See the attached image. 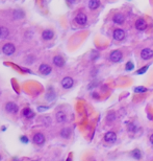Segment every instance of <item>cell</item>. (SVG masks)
Returning a JSON list of instances; mask_svg holds the SVG:
<instances>
[{"mask_svg": "<svg viewBox=\"0 0 153 161\" xmlns=\"http://www.w3.org/2000/svg\"><path fill=\"white\" fill-rule=\"evenodd\" d=\"M9 32L7 28L2 27V26L0 27V39H5V38L9 36Z\"/></svg>", "mask_w": 153, "mask_h": 161, "instance_id": "obj_18", "label": "cell"}, {"mask_svg": "<svg viewBox=\"0 0 153 161\" xmlns=\"http://www.w3.org/2000/svg\"><path fill=\"white\" fill-rule=\"evenodd\" d=\"M21 141H22V142H24V143H27L28 142L27 137H26V136H22V137H21Z\"/></svg>", "mask_w": 153, "mask_h": 161, "instance_id": "obj_28", "label": "cell"}, {"mask_svg": "<svg viewBox=\"0 0 153 161\" xmlns=\"http://www.w3.org/2000/svg\"><path fill=\"white\" fill-rule=\"evenodd\" d=\"M112 21H114L116 24H123L124 21H125V17L122 14H116L112 17Z\"/></svg>", "mask_w": 153, "mask_h": 161, "instance_id": "obj_14", "label": "cell"}, {"mask_svg": "<svg viewBox=\"0 0 153 161\" xmlns=\"http://www.w3.org/2000/svg\"><path fill=\"white\" fill-rule=\"evenodd\" d=\"M33 112H32V110L31 109H29V108H25L24 110H23V116L24 117H26V118H31V117H33Z\"/></svg>", "mask_w": 153, "mask_h": 161, "instance_id": "obj_17", "label": "cell"}, {"mask_svg": "<svg viewBox=\"0 0 153 161\" xmlns=\"http://www.w3.org/2000/svg\"><path fill=\"white\" fill-rule=\"evenodd\" d=\"M131 155H132V157L135 159H141V157H142V153H141V151H139V149L133 150L132 152H131Z\"/></svg>", "mask_w": 153, "mask_h": 161, "instance_id": "obj_19", "label": "cell"}, {"mask_svg": "<svg viewBox=\"0 0 153 161\" xmlns=\"http://www.w3.org/2000/svg\"><path fill=\"white\" fill-rule=\"evenodd\" d=\"M129 130L132 132H135V130H137V126H134V124H129Z\"/></svg>", "mask_w": 153, "mask_h": 161, "instance_id": "obj_26", "label": "cell"}, {"mask_svg": "<svg viewBox=\"0 0 153 161\" xmlns=\"http://www.w3.org/2000/svg\"><path fill=\"white\" fill-rule=\"evenodd\" d=\"M66 119H67L66 114H65L64 112L60 111V112L56 113V120H57V122H60V124H64V122L66 121Z\"/></svg>", "mask_w": 153, "mask_h": 161, "instance_id": "obj_15", "label": "cell"}, {"mask_svg": "<svg viewBox=\"0 0 153 161\" xmlns=\"http://www.w3.org/2000/svg\"><path fill=\"white\" fill-rule=\"evenodd\" d=\"M24 17V13L20 9H17V11L14 12V18L15 19H22Z\"/></svg>", "mask_w": 153, "mask_h": 161, "instance_id": "obj_21", "label": "cell"}, {"mask_svg": "<svg viewBox=\"0 0 153 161\" xmlns=\"http://www.w3.org/2000/svg\"><path fill=\"white\" fill-rule=\"evenodd\" d=\"M104 140L107 143H115L117 141V135L115 132L110 131L104 135Z\"/></svg>", "mask_w": 153, "mask_h": 161, "instance_id": "obj_3", "label": "cell"}, {"mask_svg": "<svg viewBox=\"0 0 153 161\" xmlns=\"http://www.w3.org/2000/svg\"><path fill=\"white\" fill-rule=\"evenodd\" d=\"M67 1H68V3L69 4H72V3H74L76 1V0H67Z\"/></svg>", "mask_w": 153, "mask_h": 161, "instance_id": "obj_30", "label": "cell"}, {"mask_svg": "<svg viewBox=\"0 0 153 161\" xmlns=\"http://www.w3.org/2000/svg\"><path fill=\"white\" fill-rule=\"evenodd\" d=\"M97 84H98V83H97V80H95V83H94V82H93V83H92V84H90V85H89V87H88V88H89V89H92V88H95V87H96V86H97Z\"/></svg>", "mask_w": 153, "mask_h": 161, "instance_id": "obj_27", "label": "cell"}, {"mask_svg": "<svg viewBox=\"0 0 153 161\" xmlns=\"http://www.w3.org/2000/svg\"><path fill=\"white\" fill-rule=\"evenodd\" d=\"M135 27H137V29H139V30H145L147 27L146 21L142 18L137 19V22H135Z\"/></svg>", "mask_w": 153, "mask_h": 161, "instance_id": "obj_9", "label": "cell"}, {"mask_svg": "<svg viewBox=\"0 0 153 161\" xmlns=\"http://www.w3.org/2000/svg\"><path fill=\"white\" fill-rule=\"evenodd\" d=\"M125 38V32H124L123 29L121 28H117L114 32V39L117 40V41H122V40Z\"/></svg>", "mask_w": 153, "mask_h": 161, "instance_id": "obj_6", "label": "cell"}, {"mask_svg": "<svg viewBox=\"0 0 153 161\" xmlns=\"http://www.w3.org/2000/svg\"><path fill=\"white\" fill-rule=\"evenodd\" d=\"M147 70H148V66H145V67H143V68L139 69V70L137 71V74H143V73H145Z\"/></svg>", "mask_w": 153, "mask_h": 161, "instance_id": "obj_25", "label": "cell"}, {"mask_svg": "<svg viewBox=\"0 0 153 161\" xmlns=\"http://www.w3.org/2000/svg\"><path fill=\"white\" fill-rule=\"evenodd\" d=\"M54 97H55V93L53 91H50L46 95V98L48 99V101H52V99H54Z\"/></svg>", "mask_w": 153, "mask_h": 161, "instance_id": "obj_23", "label": "cell"}, {"mask_svg": "<svg viewBox=\"0 0 153 161\" xmlns=\"http://www.w3.org/2000/svg\"><path fill=\"white\" fill-rule=\"evenodd\" d=\"M122 58H123V55H122V52L120 50H114L110 52V59L112 62H120V61L122 60Z\"/></svg>", "mask_w": 153, "mask_h": 161, "instance_id": "obj_2", "label": "cell"}, {"mask_svg": "<svg viewBox=\"0 0 153 161\" xmlns=\"http://www.w3.org/2000/svg\"><path fill=\"white\" fill-rule=\"evenodd\" d=\"M5 110L9 113H16L18 112V106L15 103H7L5 106Z\"/></svg>", "mask_w": 153, "mask_h": 161, "instance_id": "obj_10", "label": "cell"}, {"mask_svg": "<svg viewBox=\"0 0 153 161\" xmlns=\"http://www.w3.org/2000/svg\"><path fill=\"white\" fill-rule=\"evenodd\" d=\"M53 36H54V32L50 29H45L43 32V34H42V38L44 40H46V41L47 40H51L53 38Z\"/></svg>", "mask_w": 153, "mask_h": 161, "instance_id": "obj_12", "label": "cell"}, {"mask_svg": "<svg viewBox=\"0 0 153 161\" xmlns=\"http://www.w3.org/2000/svg\"><path fill=\"white\" fill-rule=\"evenodd\" d=\"M70 134H71L70 129H63L62 132H60V136L63 138H69L70 137Z\"/></svg>", "mask_w": 153, "mask_h": 161, "instance_id": "obj_20", "label": "cell"}, {"mask_svg": "<svg viewBox=\"0 0 153 161\" xmlns=\"http://www.w3.org/2000/svg\"><path fill=\"white\" fill-rule=\"evenodd\" d=\"M75 22L77 23V24H79V25H85L88 22V18L87 16H85V14H82V13L78 14L77 16L75 17Z\"/></svg>", "mask_w": 153, "mask_h": 161, "instance_id": "obj_5", "label": "cell"}, {"mask_svg": "<svg viewBox=\"0 0 153 161\" xmlns=\"http://www.w3.org/2000/svg\"><path fill=\"white\" fill-rule=\"evenodd\" d=\"M133 68H134V65H133L132 62H128L126 64V70L127 71H131V70H133Z\"/></svg>", "mask_w": 153, "mask_h": 161, "instance_id": "obj_24", "label": "cell"}, {"mask_svg": "<svg viewBox=\"0 0 153 161\" xmlns=\"http://www.w3.org/2000/svg\"><path fill=\"white\" fill-rule=\"evenodd\" d=\"M153 57V50L150 48H145L141 51V58L143 60H150Z\"/></svg>", "mask_w": 153, "mask_h": 161, "instance_id": "obj_4", "label": "cell"}, {"mask_svg": "<svg viewBox=\"0 0 153 161\" xmlns=\"http://www.w3.org/2000/svg\"><path fill=\"white\" fill-rule=\"evenodd\" d=\"M74 84V80L72 78H69V76H67V78H64L62 80V86L65 88V89H70V88L73 86Z\"/></svg>", "mask_w": 153, "mask_h": 161, "instance_id": "obj_7", "label": "cell"}, {"mask_svg": "<svg viewBox=\"0 0 153 161\" xmlns=\"http://www.w3.org/2000/svg\"><path fill=\"white\" fill-rule=\"evenodd\" d=\"M0 159H1V156H0Z\"/></svg>", "mask_w": 153, "mask_h": 161, "instance_id": "obj_32", "label": "cell"}, {"mask_svg": "<svg viewBox=\"0 0 153 161\" xmlns=\"http://www.w3.org/2000/svg\"><path fill=\"white\" fill-rule=\"evenodd\" d=\"M107 119H108V120H114V119H115V115H114V113H112V115H110H110L107 116Z\"/></svg>", "mask_w": 153, "mask_h": 161, "instance_id": "obj_29", "label": "cell"}, {"mask_svg": "<svg viewBox=\"0 0 153 161\" xmlns=\"http://www.w3.org/2000/svg\"><path fill=\"white\" fill-rule=\"evenodd\" d=\"M100 6V1L99 0H90L89 1V7L91 9H97Z\"/></svg>", "mask_w": 153, "mask_h": 161, "instance_id": "obj_16", "label": "cell"}, {"mask_svg": "<svg viewBox=\"0 0 153 161\" xmlns=\"http://www.w3.org/2000/svg\"><path fill=\"white\" fill-rule=\"evenodd\" d=\"M53 64L57 67H63L65 65L64 58L60 57V55H55V57L53 58Z\"/></svg>", "mask_w": 153, "mask_h": 161, "instance_id": "obj_11", "label": "cell"}, {"mask_svg": "<svg viewBox=\"0 0 153 161\" xmlns=\"http://www.w3.org/2000/svg\"><path fill=\"white\" fill-rule=\"evenodd\" d=\"M51 70H52L51 67L47 64H42L41 66H40V72H41L42 74H45V75H47V74L50 73Z\"/></svg>", "mask_w": 153, "mask_h": 161, "instance_id": "obj_13", "label": "cell"}, {"mask_svg": "<svg viewBox=\"0 0 153 161\" xmlns=\"http://www.w3.org/2000/svg\"><path fill=\"white\" fill-rule=\"evenodd\" d=\"M147 91V88L145 87H135L134 88V92L135 93H144Z\"/></svg>", "mask_w": 153, "mask_h": 161, "instance_id": "obj_22", "label": "cell"}, {"mask_svg": "<svg viewBox=\"0 0 153 161\" xmlns=\"http://www.w3.org/2000/svg\"><path fill=\"white\" fill-rule=\"evenodd\" d=\"M32 141H33L36 144H43L45 142V136L43 135L42 133H37L34 134L33 138H32Z\"/></svg>", "mask_w": 153, "mask_h": 161, "instance_id": "obj_8", "label": "cell"}, {"mask_svg": "<svg viewBox=\"0 0 153 161\" xmlns=\"http://www.w3.org/2000/svg\"><path fill=\"white\" fill-rule=\"evenodd\" d=\"M150 142L152 143V145H153V134L150 136Z\"/></svg>", "mask_w": 153, "mask_h": 161, "instance_id": "obj_31", "label": "cell"}, {"mask_svg": "<svg viewBox=\"0 0 153 161\" xmlns=\"http://www.w3.org/2000/svg\"><path fill=\"white\" fill-rule=\"evenodd\" d=\"M15 50H16V47H15L14 44L11 43H6L2 47V52L6 55H11L15 52Z\"/></svg>", "mask_w": 153, "mask_h": 161, "instance_id": "obj_1", "label": "cell"}]
</instances>
